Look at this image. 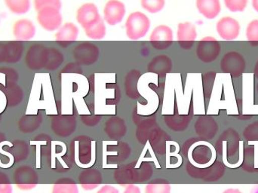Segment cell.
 I'll return each instance as SVG.
<instances>
[{
	"label": "cell",
	"mask_w": 258,
	"mask_h": 193,
	"mask_svg": "<svg viewBox=\"0 0 258 193\" xmlns=\"http://www.w3.org/2000/svg\"><path fill=\"white\" fill-rule=\"evenodd\" d=\"M47 47L40 43L29 47L24 57L26 67L31 71L45 69L46 63Z\"/></svg>",
	"instance_id": "cell-5"
},
{
	"label": "cell",
	"mask_w": 258,
	"mask_h": 193,
	"mask_svg": "<svg viewBox=\"0 0 258 193\" xmlns=\"http://www.w3.org/2000/svg\"><path fill=\"white\" fill-rule=\"evenodd\" d=\"M82 72L80 65L77 63H68L65 68L62 70V73H80Z\"/></svg>",
	"instance_id": "cell-34"
},
{
	"label": "cell",
	"mask_w": 258,
	"mask_h": 193,
	"mask_svg": "<svg viewBox=\"0 0 258 193\" xmlns=\"http://www.w3.org/2000/svg\"><path fill=\"white\" fill-rule=\"evenodd\" d=\"M172 60L166 55H159L150 60L148 71L152 74L164 77L172 71Z\"/></svg>",
	"instance_id": "cell-18"
},
{
	"label": "cell",
	"mask_w": 258,
	"mask_h": 193,
	"mask_svg": "<svg viewBox=\"0 0 258 193\" xmlns=\"http://www.w3.org/2000/svg\"><path fill=\"white\" fill-rule=\"evenodd\" d=\"M101 19L98 7L94 3H86L83 5L77 12V21L83 29L89 27L96 24Z\"/></svg>",
	"instance_id": "cell-10"
},
{
	"label": "cell",
	"mask_w": 258,
	"mask_h": 193,
	"mask_svg": "<svg viewBox=\"0 0 258 193\" xmlns=\"http://www.w3.org/2000/svg\"><path fill=\"white\" fill-rule=\"evenodd\" d=\"M197 134L205 139L211 140L218 131V124L212 117L202 116L195 124Z\"/></svg>",
	"instance_id": "cell-16"
},
{
	"label": "cell",
	"mask_w": 258,
	"mask_h": 193,
	"mask_svg": "<svg viewBox=\"0 0 258 193\" xmlns=\"http://www.w3.org/2000/svg\"><path fill=\"white\" fill-rule=\"evenodd\" d=\"M124 193H141L139 187L135 186V185L130 184L127 186L125 188V190Z\"/></svg>",
	"instance_id": "cell-37"
},
{
	"label": "cell",
	"mask_w": 258,
	"mask_h": 193,
	"mask_svg": "<svg viewBox=\"0 0 258 193\" xmlns=\"http://www.w3.org/2000/svg\"><path fill=\"white\" fill-rule=\"evenodd\" d=\"M173 31L171 27L166 25L156 27L150 36L151 45L157 50H165L173 44Z\"/></svg>",
	"instance_id": "cell-9"
},
{
	"label": "cell",
	"mask_w": 258,
	"mask_h": 193,
	"mask_svg": "<svg viewBox=\"0 0 258 193\" xmlns=\"http://www.w3.org/2000/svg\"><path fill=\"white\" fill-rule=\"evenodd\" d=\"M220 67L224 74H230L231 77L237 78L245 72L246 60L239 51H230L223 56Z\"/></svg>",
	"instance_id": "cell-2"
},
{
	"label": "cell",
	"mask_w": 258,
	"mask_h": 193,
	"mask_svg": "<svg viewBox=\"0 0 258 193\" xmlns=\"http://www.w3.org/2000/svg\"><path fill=\"white\" fill-rule=\"evenodd\" d=\"M0 74H5L11 83L17 81L18 80V72L12 68H0Z\"/></svg>",
	"instance_id": "cell-33"
},
{
	"label": "cell",
	"mask_w": 258,
	"mask_h": 193,
	"mask_svg": "<svg viewBox=\"0 0 258 193\" xmlns=\"http://www.w3.org/2000/svg\"><path fill=\"white\" fill-rule=\"evenodd\" d=\"M12 33L15 40L19 42L30 41L36 36V28L33 21L21 18L15 21L12 27Z\"/></svg>",
	"instance_id": "cell-12"
},
{
	"label": "cell",
	"mask_w": 258,
	"mask_h": 193,
	"mask_svg": "<svg viewBox=\"0 0 258 193\" xmlns=\"http://www.w3.org/2000/svg\"><path fill=\"white\" fill-rule=\"evenodd\" d=\"M221 45L215 38L206 36L199 42L197 48V56L200 61L210 63L219 57Z\"/></svg>",
	"instance_id": "cell-3"
},
{
	"label": "cell",
	"mask_w": 258,
	"mask_h": 193,
	"mask_svg": "<svg viewBox=\"0 0 258 193\" xmlns=\"http://www.w3.org/2000/svg\"><path fill=\"white\" fill-rule=\"evenodd\" d=\"M226 8L231 12H242L248 6V0H224Z\"/></svg>",
	"instance_id": "cell-27"
},
{
	"label": "cell",
	"mask_w": 258,
	"mask_h": 193,
	"mask_svg": "<svg viewBox=\"0 0 258 193\" xmlns=\"http://www.w3.org/2000/svg\"><path fill=\"white\" fill-rule=\"evenodd\" d=\"M97 193H119V190L110 185H104Z\"/></svg>",
	"instance_id": "cell-35"
},
{
	"label": "cell",
	"mask_w": 258,
	"mask_h": 193,
	"mask_svg": "<svg viewBox=\"0 0 258 193\" xmlns=\"http://www.w3.org/2000/svg\"><path fill=\"white\" fill-rule=\"evenodd\" d=\"M79 28L72 22H68L57 30L55 41L62 47H67L78 38Z\"/></svg>",
	"instance_id": "cell-14"
},
{
	"label": "cell",
	"mask_w": 258,
	"mask_h": 193,
	"mask_svg": "<svg viewBox=\"0 0 258 193\" xmlns=\"http://www.w3.org/2000/svg\"><path fill=\"white\" fill-rule=\"evenodd\" d=\"M125 4L119 0H110L106 3L104 9V18L110 26L122 22L125 15Z\"/></svg>",
	"instance_id": "cell-11"
},
{
	"label": "cell",
	"mask_w": 258,
	"mask_h": 193,
	"mask_svg": "<svg viewBox=\"0 0 258 193\" xmlns=\"http://www.w3.org/2000/svg\"><path fill=\"white\" fill-rule=\"evenodd\" d=\"M6 94L7 96L8 103L11 106L19 104L24 97V94L21 88L12 83H11V84L6 88Z\"/></svg>",
	"instance_id": "cell-23"
},
{
	"label": "cell",
	"mask_w": 258,
	"mask_h": 193,
	"mask_svg": "<svg viewBox=\"0 0 258 193\" xmlns=\"http://www.w3.org/2000/svg\"><path fill=\"white\" fill-rule=\"evenodd\" d=\"M150 28V19L142 12H135L131 14L125 22L126 35L132 40H138L144 38Z\"/></svg>",
	"instance_id": "cell-1"
},
{
	"label": "cell",
	"mask_w": 258,
	"mask_h": 193,
	"mask_svg": "<svg viewBox=\"0 0 258 193\" xmlns=\"http://www.w3.org/2000/svg\"><path fill=\"white\" fill-rule=\"evenodd\" d=\"M7 9L14 15H24L31 9V0H4Z\"/></svg>",
	"instance_id": "cell-21"
},
{
	"label": "cell",
	"mask_w": 258,
	"mask_h": 193,
	"mask_svg": "<svg viewBox=\"0 0 258 193\" xmlns=\"http://www.w3.org/2000/svg\"><path fill=\"white\" fill-rule=\"evenodd\" d=\"M254 73L255 75L258 76V60L256 62L255 65H254Z\"/></svg>",
	"instance_id": "cell-40"
},
{
	"label": "cell",
	"mask_w": 258,
	"mask_h": 193,
	"mask_svg": "<svg viewBox=\"0 0 258 193\" xmlns=\"http://www.w3.org/2000/svg\"><path fill=\"white\" fill-rule=\"evenodd\" d=\"M209 151L210 150L206 146H200V147H197L192 152V159L199 164H200L202 156H205L208 160H209Z\"/></svg>",
	"instance_id": "cell-32"
},
{
	"label": "cell",
	"mask_w": 258,
	"mask_h": 193,
	"mask_svg": "<svg viewBox=\"0 0 258 193\" xmlns=\"http://www.w3.org/2000/svg\"><path fill=\"white\" fill-rule=\"evenodd\" d=\"M143 9L151 14L161 12L165 6V0H141Z\"/></svg>",
	"instance_id": "cell-24"
},
{
	"label": "cell",
	"mask_w": 258,
	"mask_h": 193,
	"mask_svg": "<svg viewBox=\"0 0 258 193\" xmlns=\"http://www.w3.org/2000/svg\"><path fill=\"white\" fill-rule=\"evenodd\" d=\"M177 41L183 49L192 48L197 37V28L191 22L180 23L177 27Z\"/></svg>",
	"instance_id": "cell-13"
},
{
	"label": "cell",
	"mask_w": 258,
	"mask_h": 193,
	"mask_svg": "<svg viewBox=\"0 0 258 193\" xmlns=\"http://www.w3.org/2000/svg\"><path fill=\"white\" fill-rule=\"evenodd\" d=\"M245 35L250 43L258 45V19L253 20L248 24Z\"/></svg>",
	"instance_id": "cell-26"
},
{
	"label": "cell",
	"mask_w": 258,
	"mask_h": 193,
	"mask_svg": "<svg viewBox=\"0 0 258 193\" xmlns=\"http://www.w3.org/2000/svg\"><path fill=\"white\" fill-rule=\"evenodd\" d=\"M64 61V56L61 51L54 47H47L46 63L45 69L55 71L58 69Z\"/></svg>",
	"instance_id": "cell-20"
},
{
	"label": "cell",
	"mask_w": 258,
	"mask_h": 193,
	"mask_svg": "<svg viewBox=\"0 0 258 193\" xmlns=\"http://www.w3.org/2000/svg\"><path fill=\"white\" fill-rule=\"evenodd\" d=\"M38 24L44 30L48 32H54L62 26L61 14L60 10L55 8H46L37 12Z\"/></svg>",
	"instance_id": "cell-7"
},
{
	"label": "cell",
	"mask_w": 258,
	"mask_h": 193,
	"mask_svg": "<svg viewBox=\"0 0 258 193\" xmlns=\"http://www.w3.org/2000/svg\"><path fill=\"white\" fill-rule=\"evenodd\" d=\"M85 33L88 37L94 40L104 39L107 33V28H106L104 20L101 18L96 24L85 30Z\"/></svg>",
	"instance_id": "cell-22"
},
{
	"label": "cell",
	"mask_w": 258,
	"mask_h": 193,
	"mask_svg": "<svg viewBox=\"0 0 258 193\" xmlns=\"http://www.w3.org/2000/svg\"><path fill=\"white\" fill-rule=\"evenodd\" d=\"M197 8L199 12L206 19H215L221 13V1L220 0H197Z\"/></svg>",
	"instance_id": "cell-19"
},
{
	"label": "cell",
	"mask_w": 258,
	"mask_h": 193,
	"mask_svg": "<svg viewBox=\"0 0 258 193\" xmlns=\"http://www.w3.org/2000/svg\"><path fill=\"white\" fill-rule=\"evenodd\" d=\"M52 128L60 136L71 135L76 129V118L72 115H59L52 120Z\"/></svg>",
	"instance_id": "cell-17"
},
{
	"label": "cell",
	"mask_w": 258,
	"mask_h": 193,
	"mask_svg": "<svg viewBox=\"0 0 258 193\" xmlns=\"http://www.w3.org/2000/svg\"><path fill=\"white\" fill-rule=\"evenodd\" d=\"M252 7L258 13V0H252Z\"/></svg>",
	"instance_id": "cell-39"
},
{
	"label": "cell",
	"mask_w": 258,
	"mask_h": 193,
	"mask_svg": "<svg viewBox=\"0 0 258 193\" xmlns=\"http://www.w3.org/2000/svg\"><path fill=\"white\" fill-rule=\"evenodd\" d=\"M240 30L239 21L231 17H224L217 23V33L224 40L232 41L237 39Z\"/></svg>",
	"instance_id": "cell-8"
},
{
	"label": "cell",
	"mask_w": 258,
	"mask_h": 193,
	"mask_svg": "<svg viewBox=\"0 0 258 193\" xmlns=\"http://www.w3.org/2000/svg\"><path fill=\"white\" fill-rule=\"evenodd\" d=\"M73 57L80 65H94L99 58L100 50L95 44L83 42L73 50Z\"/></svg>",
	"instance_id": "cell-6"
},
{
	"label": "cell",
	"mask_w": 258,
	"mask_h": 193,
	"mask_svg": "<svg viewBox=\"0 0 258 193\" xmlns=\"http://www.w3.org/2000/svg\"><path fill=\"white\" fill-rule=\"evenodd\" d=\"M140 77V72L136 70L131 71L128 73L126 77L127 92H129V95L132 96H136L135 93L137 92V83H138V79Z\"/></svg>",
	"instance_id": "cell-25"
},
{
	"label": "cell",
	"mask_w": 258,
	"mask_h": 193,
	"mask_svg": "<svg viewBox=\"0 0 258 193\" xmlns=\"http://www.w3.org/2000/svg\"><path fill=\"white\" fill-rule=\"evenodd\" d=\"M24 52V45L19 41L0 42V63L15 65L21 61Z\"/></svg>",
	"instance_id": "cell-4"
},
{
	"label": "cell",
	"mask_w": 258,
	"mask_h": 193,
	"mask_svg": "<svg viewBox=\"0 0 258 193\" xmlns=\"http://www.w3.org/2000/svg\"><path fill=\"white\" fill-rule=\"evenodd\" d=\"M16 177V185L21 190H30L37 185V175L32 168L24 167L18 170Z\"/></svg>",
	"instance_id": "cell-15"
},
{
	"label": "cell",
	"mask_w": 258,
	"mask_h": 193,
	"mask_svg": "<svg viewBox=\"0 0 258 193\" xmlns=\"http://www.w3.org/2000/svg\"><path fill=\"white\" fill-rule=\"evenodd\" d=\"M223 193H243L241 192L239 189H233V188H230V189H226L224 190Z\"/></svg>",
	"instance_id": "cell-38"
},
{
	"label": "cell",
	"mask_w": 258,
	"mask_h": 193,
	"mask_svg": "<svg viewBox=\"0 0 258 193\" xmlns=\"http://www.w3.org/2000/svg\"><path fill=\"white\" fill-rule=\"evenodd\" d=\"M33 6L37 12L46 8H55L60 10L61 0H33Z\"/></svg>",
	"instance_id": "cell-28"
},
{
	"label": "cell",
	"mask_w": 258,
	"mask_h": 193,
	"mask_svg": "<svg viewBox=\"0 0 258 193\" xmlns=\"http://www.w3.org/2000/svg\"><path fill=\"white\" fill-rule=\"evenodd\" d=\"M171 186L168 183H151L146 186L145 193H170Z\"/></svg>",
	"instance_id": "cell-30"
},
{
	"label": "cell",
	"mask_w": 258,
	"mask_h": 193,
	"mask_svg": "<svg viewBox=\"0 0 258 193\" xmlns=\"http://www.w3.org/2000/svg\"><path fill=\"white\" fill-rule=\"evenodd\" d=\"M52 193H79V189L74 183H57L53 186Z\"/></svg>",
	"instance_id": "cell-29"
},
{
	"label": "cell",
	"mask_w": 258,
	"mask_h": 193,
	"mask_svg": "<svg viewBox=\"0 0 258 193\" xmlns=\"http://www.w3.org/2000/svg\"><path fill=\"white\" fill-rule=\"evenodd\" d=\"M13 189L10 183H0V193H12Z\"/></svg>",
	"instance_id": "cell-36"
},
{
	"label": "cell",
	"mask_w": 258,
	"mask_h": 193,
	"mask_svg": "<svg viewBox=\"0 0 258 193\" xmlns=\"http://www.w3.org/2000/svg\"><path fill=\"white\" fill-rule=\"evenodd\" d=\"M243 136L247 141H258V121L251 123L248 127H245Z\"/></svg>",
	"instance_id": "cell-31"
}]
</instances>
